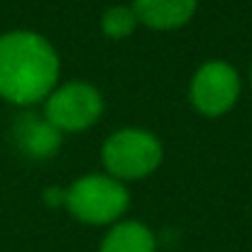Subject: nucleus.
<instances>
[{
    "mask_svg": "<svg viewBox=\"0 0 252 252\" xmlns=\"http://www.w3.org/2000/svg\"><path fill=\"white\" fill-rule=\"evenodd\" d=\"M62 59L52 39L34 30L0 34V98L17 108H34L59 86Z\"/></svg>",
    "mask_w": 252,
    "mask_h": 252,
    "instance_id": "f257e3e1",
    "label": "nucleus"
},
{
    "mask_svg": "<svg viewBox=\"0 0 252 252\" xmlns=\"http://www.w3.org/2000/svg\"><path fill=\"white\" fill-rule=\"evenodd\" d=\"M66 213L91 228H110L130 208V189L105 171H88L66 186Z\"/></svg>",
    "mask_w": 252,
    "mask_h": 252,
    "instance_id": "f03ea898",
    "label": "nucleus"
},
{
    "mask_svg": "<svg viewBox=\"0 0 252 252\" xmlns=\"http://www.w3.org/2000/svg\"><path fill=\"white\" fill-rule=\"evenodd\" d=\"M103 171L123 184L142 181L152 176L164 162L162 140L145 127H120L110 132L100 145Z\"/></svg>",
    "mask_w": 252,
    "mask_h": 252,
    "instance_id": "7ed1b4c3",
    "label": "nucleus"
},
{
    "mask_svg": "<svg viewBox=\"0 0 252 252\" xmlns=\"http://www.w3.org/2000/svg\"><path fill=\"white\" fill-rule=\"evenodd\" d=\"M44 118L62 132L76 135L91 130L105 113V98L98 86L84 79L59 81V86L42 103Z\"/></svg>",
    "mask_w": 252,
    "mask_h": 252,
    "instance_id": "20e7f679",
    "label": "nucleus"
},
{
    "mask_svg": "<svg viewBox=\"0 0 252 252\" xmlns=\"http://www.w3.org/2000/svg\"><path fill=\"white\" fill-rule=\"evenodd\" d=\"M243 95L240 71L225 59L203 62L189 84V103L203 118H223L228 115Z\"/></svg>",
    "mask_w": 252,
    "mask_h": 252,
    "instance_id": "39448f33",
    "label": "nucleus"
},
{
    "mask_svg": "<svg viewBox=\"0 0 252 252\" xmlns=\"http://www.w3.org/2000/svg\"><path fill=\"white\" fill-rule=\"evenodd\" d=\"M12 145L22 157L32 162H47L59 155L64 135L44 118V113L25 108L12 123Z\"/></svg>",
    "mask_w": 252,
    "mask_h": 252,
    "instance_id": "423d86ee",
    "label": "nucleus"
},
{
    "mask_svg": "<svg viewBox=\"0 0 252 252\" xmlns=\"http://www.w3.org/2000/svg\"><path fill=\"white\" fill-rule=\"evenodd\" d=\"M140 27L155 32H176L186 27L198 10V0H132Z\"/></svg>",
    "mask_w": 252,
    "mask_h": 252,
    "instance_id": "0eeeda50",
    "label": "nucleus"
},
{
    "mask_svg": "<svg viewBox=\"0 0 252 252\" xmlns=\"http://www.w3.org/2000/svg\"><path fill=\"white\" fill-rule=\"evenodd\" d=\"M157 235L147 223L123 218L105 230L98 252H157Z\"/></svg>",
    "mask_w": 252,
    "mask_h": 252,
    "instance_id": "6e6552de",
    "label": "nucleus"
},
{
    "mask_svg": "<svg viewBox=\"0 0 252 252\" xmlns=\"http://www.w3.org/2000/svg\"><path fill=\"white\" fill-rule=\"evenodd\" d=\"M140 27V20L132 10L130 2H118V5H110L103 10L100 15V32L108 37V39H127L130 34H135V30Z\"/></svg>",
    "mask_w": 252,
    "mask_h": 252,
    "instance_id": "1a4fd4ad",
    "label": "nucleus"
},
{
    "mask_svg": "<svg viewBox=\"0 0 252 252\" xmlns=\"http://www.w3.org/2000/svg\"><path fill=\"white\" fill-rule=\"evenodd\" d=\"M42 198H44V203L49 208H64V203H66V189H62V186H47L44 193H42Z\"/></svg>",
    "mask_w": 252,
    "mask_h": 252,
    "instance_id": "9d476101",
    "label": "nucleus"
},
{
    "mask_svg": "<svg viewBox=\"0 0 252 252\" xmlns=\"http://www.w3.org/2000/svg\"><path fill=\"white\" fill-rule=\"evenodd\" d=\"M250 86H252V59H250Z\"/></svg>",
    "mask_w": 252,
    "mask_h": 252,
    "instance_id": "9b49d317",
    "label": "nucleus"
}]
</instances>
